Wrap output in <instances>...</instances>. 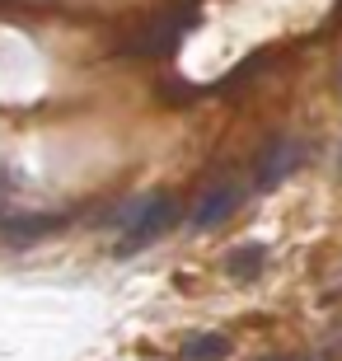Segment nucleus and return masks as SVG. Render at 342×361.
<instances>
[{"label":"nucleus","mask_w":342,"mask_h":361,"mask_svg":"<svg viewBox=\"0 0 342 361\" xmlns=\"http://www.w3.org/2000/svg\"><path fill=\"white\" fill-rule=\"evenodd\" d=\"M173 221H178V202H173L169 192H141V197L122 202L118 216H113V226L132 235V240L122 244V249H141L145 240L164 235V230H169Z\"/></svg>","instance_id":"1"},{"label":"nucleus","mask_w":342,"mask_h":361,"mask_svg":"<svg viewBox=\"0 0 342 361\" xmlns=\"http://www.w3.org/2000/svg\"><path fill=\"white\" fill-rule=\"evenodd\" d=\"M239 197H244V188H239L235 178H221V183L202 188L197 202H193V230H216V226H225V221L239 212Z\"/></svg>","instance_id":"2"},{"label":"nucleus","mask_w":342,"mask_h":361,"mask_svg":"<svg viewBox=\"0 0 342 361\" xmlns=\"http://www.w3.org/2000/svg\"><path fill=\"white\" fill-rule=\"evenodd\" d=\"M300 160H305V150L295 146V141H276L263 160H258V174H253V183H258V188H276L281 178L295 174V164H300Z\"/></svg>","instance_id":"3"},{"label":"nucleus","mask_w":342,"mask_h":361,"mask_svg":"<svg viewBox=\"0 0 342 361\" xmlns=\"http://www.w3.org/2000/svg\"><path fill=\"white\" fill-rule=\"evenodd\" d=\"M263 268H267V244H258V240L235 244V249L225 254V272H230L235 281H253Z\"/></svg>","instance_id":"4"},{"label":"nucleus","mask_w":342,"mask_h":361,"mask_svg":"<svg viewBox=\"0 0 342 361\" xmlns=\"http://www.w3.org/2000/svg\"><path fill=\"white\" fill-rule=\"evenodd\" d=\"M56 230V216H14V221H0V240L5 244H33L42 235Z\"/></svg>","instance_id":"5"},{"label":"nucleus","mask_w":342,"mask_h":361,"mask_svg":"<svg viewBox=\"0 0 342 361\" xmlns=\"http://www.w3.org/2000/svg\"><path fill=\"white\" fill-rule=\"evenodd\" d=\"M178 33H183L178 19H159V24H150V28L136 33L141 42H132V52H169V47H178Z\"/></svg>","instance_id":"6"},{"label":"nucleus","mask_w":342,"mask_h":361,"mask_svg":"<svg viewBox=\"0 0 342 361\" xmlns=\"http://www.w3.org/2000/svg\"><path fill=\"white\" fill-rule=\"evenodd\" d=\"M230 357V338L225 334H197L178 348V361H221Z\"/></svg>","instance_id":"7"},{"label":"nucleus","mask_w":342,"mask_h":361,"mask_svg":"<svg viewBox=\"0 0 342 361\" xmlns=\"http://www.w3.org/2000/svg\"><path fill=\"white\" fill-rule=\"evenodd\" d=\"M305 361H324V357H305Z\"/></svg>","instance_id":"8"}]
</instances>
